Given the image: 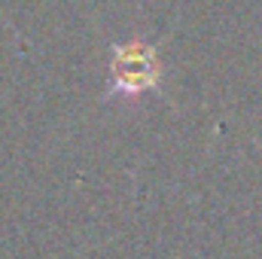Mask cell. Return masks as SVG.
I'll use <instances>...</instances> for the list:
<instances>
[{
  "label": "cell",
  "mask_w": 262,
  "mask_h": 259,
  "mask_svg": "<svg viewBox=\"0 0 262 259\" xmlns=\"http://www.w3.org/2000/svg\"><path fill=\"white\" fill-rule=\"evenodd\" d=\"M156 76V58L149 49L143 46H125L116 52V61H113V79L119 82V89L125 92H137V89H146Z\"/></svg>",
  "instance_id": "6da1fadb"
}]
</instances>
